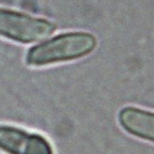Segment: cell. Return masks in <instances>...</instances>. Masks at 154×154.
Listing matches in <instances>:
<instances>
[{
    "label": "cell",
    "mask_w": 154,
    "mask_h": 154,
    "mask_svg": "<svg viewBox=\"0 0 154 154\" xmlns=\"http://www.w3.org/2000/svg\"><path fill=\"white\" fill-rule=\"evenodd\" d=\"M96 47L97 38L90 32H64L31 47L25 57V63L32 68L68 63L91 54Z\"/></svg>",
    "instance_id": "obj_1"
},
{
    "label": "cell",
    "mask_w": 154,
    "mask_h": 154,
    "mask_svg": "<svg viewBox=\"0 0 154 154\" xmlns=\"http://www.w3.org/2000/svg\"><path fill=\"white\" fill-rule=\"evenodd\" d=\"M56 30L57 25L45 17L0 8V37L8 41L30 45L43 41L53 35Z\"/></svg>",
    "instance_id": "obj_2"
},
{
    "label": "cell",
    "mask_w": 154,
    "mask_h": 154,
    "mask_svg": "<svg viewBox=\"0 0 154 154\" xmlns=\"http://www.w3.org/2000/svg\"><path fill=\"white\" fill-rule=\"evenodd\" d=\"M0 150L6 154H54L45 136L9 125H0Z\"/></svg>",
    "instance_id": "obj_3"
},
{
    "label": "cell",
    "mask_w": 154,
    "mask_h": 154,
    "mask_svg": "<svg viewBox=\"0 0 154 154\" xmlns=\"http://www.w3.org/2000/svg\"><path fill=\"white\" fill-rule=\"evenodd\" d=\"M119 123L133 137L154 143V112L137 106H125L119 112Z\"/></svg>",
    "instance_id": "obj_4"
}]
</instances>
